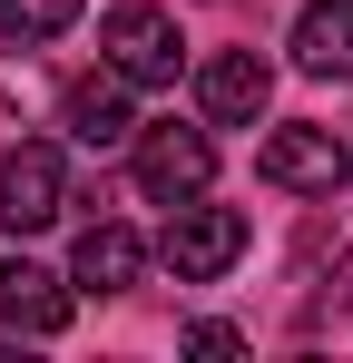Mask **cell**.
Returning a JSON list of instances; mask_svg holds the SVG:
<instances>
[{
	"label": "cell",
	"instance_id": "5",
	"mask_svg": "<svg viewBox=\"0 0 353 363\" xmlns=\"http://www.w3.org/2000/svg\"><path fill=\"white\" fill-rule=\"evenodd\" d=\"M265 186H294V196H334V186L353 177V147L334 138V128H314V118H294V128H275L265 138Z\"/></svg>",
	"mask_w": 353,
	"mask_h": 363
},
{
	"label": "cell",
	"instance_id": "2",
	"mask_svg": "<svg viewBox=\"0 0 353 363\" xmlns=\"http://www.w3.org/2000/svg\"><path fill=\"white\" fill-rule=\"evenodd\" d=\"M245 236H255V226H245L235 206H196V196H186V206H167V245H157V255H167L176 285H216L235 255H245Z\"/></svg>",
	"mask_w": 353,
	"mask_h": 363
},
{
	"label": "cell",
	"instance_id": "10",
	"mask_svg": "<svg viewBox=\"0 0 353 363\" xmlns=\"http://www.w3.org/2000/svg\"><path fill=\"white\" fill-rule=\"evenodd\" d=\"M138 265H147V245H138V226H118V216H99V226L79 236V285H89V295H128Z\"/></svg>",
	"mask_w": 353,
	"mask_h": 363
},
{
	"label": "cell",
	"instance_id": "1",
	"mask_svg": "<svg viewBox=\"0 0 353 363\" xmlns=\"http://www.w3.org/2000/svg\"><path fill=\"white\" fill-rule=\"evenodd\" d=\"M99 50H108V69L128 79V89H167L176 79V20L157 10V0H118L108 20H99Z\"/></svg>",
	"mask_w": 353,
	"mask_h": 363
},
{
	"label": "cell",
	"instance_id": "3",
	"mask_svg": "<svg viewBox=\"0 0 353 363\" xmlns=\"http://www.w3.org/2000/svg\"><path fill=\"white\" fill-rule=\"evenodd\" d=\"M128 147H138V186H147L157 206H186V196H206V177H216V138H206V128L157 118V128H138Z\"/></svg>",
	"mask_w": 353,
	"mask_h": 363
},
{
	"label": "cell",
	"instance_id": "6",
	"mask_svg": "<svg viewBox=\"0 0 353 363\" xmlns=\"http://www.w3.org/2000/svg\"><path fill=\"white\" fill-rule=\"evenodd\" d=\"M265 99H275V69L255 60V50H216V60L196 69V108H206V128H255Z\"/></svg>",
	"mask_w": 353,
	"mask_h": 363
},
{
	"label": "cell",
	"instance_id": "11",
	"mask_svg": "<svg viewBox=\"0 0 353 363\" xmlns=\"http://www.w3.org/2000/svg\"><path fill=\"white\" fill-rule=\"evenodd\" d=\"M79 10H89V0H0V40L40 50V40H59V30H69Z\"/></svg>",
	"mask_w": 353,
	"mask_h": 363
},
{
	"label": "cell",
	"instance_id": "7",
	"mask_svg": "<svg viewBox=\"0 0 353 363\" xmlns=\"http://www.w3.org/2000/svg\"><path fill=\"white\" fill-rule=\"evenodd\" d=\"M0 324L10 334H59L69 324V285L30 255H0Z\"/></svg>",
	"mask_w": 353,
	"mask_h": 363
},
{
	"label": "cell",
	"instance_id": "8",
	"mask_svg": "<svg viewBox=\"0 0 353 363\" xmlns=\"http://www.w3.org/2000/svg\"><path fill=\"white\" fill-rule=\"evenodd\" d=\"M59 118H69L79 147H128V138H138V118H128V79H118V69L79 79V89L59 99Z\"/></svg>",
	"mask_w": 353,
	"mask_h": 363
},
{
	"label": "cell",
	"instance_id": "9",
	"mask_svg": "<svg viewBox=\"0 0 353 363\" xmlns=\"http://www.w3.org/2000/svg\"><path fill=\"white\" fill-rule=\"evenodd\" d=\"M294 69H304V79H353V0H304Z\"/></svg>",
	"mask_w": 353,
	"mask_h": 363
},
{
	"label": "cell",
	"instance_id": "12",
	"mask_svg": "<svg viewBox=\"0 0 353 363\" xmlns=\"http://www.w3.org/2000/svg\"><path fill=\"white\" fill-rule=\"evenodd\" d=\"M186 354H245L235 324H186Z\"/></svg>",
	"mask_w": 353,
	"mask_h": 363
},
{
	"label": "cell",
	"instance_id": "13",
	"mask_svg": "<svg viewBox=\"0 0 353 363\" xmlns=\"http://www.w3.org/2000/svg\"><path fill=\"white\" fill-rule=\"evenodd\" d=\"M344 304H353V255H344Z\"/></svg>",
	"mask_w": 353,
	"mask_h": 363
},
{
	"label": "cell",
	"instance_id": "4",
	"mask_svg": "<svg viewBox=\"0 0 353 363\" xmlns=\"http://www.w3.org/2000/svg\"><path fill=\"white\" fill-rule=\"evenodd\" d=\"M69 216V167H59V147H10L0 157V226L10 236H40V226H59Z\"/></svg>",
	"mask_w": 353,
	"mask_h": 363
}]
</instances>
